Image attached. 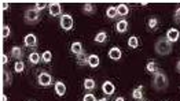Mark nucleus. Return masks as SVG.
Masks as SVG:
<instances>
[{
    "mask_svg": "<svg viewBox=\"0 0 180 101\" xmlns=\"http://www.w3.org/2000/svg\"><path fill=\"white\" fill-rule=\"evenodd\" d=\"M153 86H154L155 90H160V92L165 90L168 87V78H166L165 74L161 72V71L155 72L154 76H153Z\"/></svg>",
    "mask_w": 180,
    "mask_h": 101,
    "instance_id": "nucleus-1",
    "label": "nucleus"
},
{
    "mask_svg": "<svg viewBox=\"0 0 180 101\" xmlns=\"http://www.w3.org/2000/svg\"><path fill=\"white\" fill-rule=\"evenodd\" d=\"M154 49L158 55L166 56V55H169L172 52V42H169L166 38H161V40H158L157 42H155Z\"/></svg>",
    "mask_w": 180,
    "mask_h": 101,
    "instance_id": "nucleus-2",
    "label": "nucleus"
},
{
    "mask_svg": "<svg viewBox=\"0 0 180 101\" xmlns=\"http://www.w3.org/2000/svg\"><path fill=\"white\" fill-rule=\"evenodd\" d=\"M39 19H40V14L36 8H29L25 12V21L28 23H36Z\"/></svg>",
    "mask_w": 180,
    "mask_h": 101,
    "instance_id": "nucleus-3",
    "label": "nucleus"
},
{
    "mask_svg": "<svg viewBox=\"0 0 180 101\" xmlns=\"http://www.w3.org/2000/svg\"><path fill=\"white\" fill-rule=\"evenodd\" d=\"M59 25H61V27L63 30H72L73 29V18L70 15H67V14H65V15L61 16Z\"/></svg>",
    "mask_w": 180,
    "mask_h": 101,
    "instance_id": "nucleus-4",
    "label": "nucleus"
},
{
    "mask_svg": "<svg viewBox=\"0 0 180 101\" xmlns=\"http://www.w3.org/2000/svg\"><path fill=\"white\" fill-rule=\"evenodd\" d=\"M37 82H39V85H41V86H50L51 83H52V76L50 75L48 72H40L39 76H37Z\"/></svg>",
    "mask_w": 180,
    "mask_h": 101,
    "instance_id": "nucleus-5",
    "label": "nucleus"
},
{
    "mask_svg": "<svg viewBox=\"0 0 180 101\" xmlns=\"http://www.w3.org/2000/svg\"><path fill=\"white\" fill-rule=\"evenodd\" d=\"M23 42H25V45L28 46V48H34V46H36V44H37V38H36V35L31 33V34H26L25 35Z\"/></svg>",
    "mask_w": 180,
    "mask_h": 101,
    "instance_id": "nucleus-6",
    "label": "nucleus"
},
{
    "mask_svg": "<svg viewBox=\"0 0 180 101\" xmlns=\"http://www.w3.org/2000/svg\"><path fill=\"white\" fill-rule=\"evenodd\" d=\"M179 35H180V33L177 29H169L168 33H166V40L169 42H176L179 40Z\"/></svg>",
    "mask_w": 180,
    "mask_h": 101,
    "instance_id": "nucleus-7",
    "label": "nucleus"
},
{
    "mask_svg": "<svg viewBox=\"0 0 180 101\" xmlns=\"http://www.w3.org/2000/svg\"><path fill=\"white\" fill-rule=\"evenodd\" d=\"M70 51H72V53L77 55V56H80V55H84L83 44H81V42H78V41L73 42V44H72V46H70Z\"/></svg>",
    "mask_w": 180,
    "mask_h": 101,
    "instance_id": "nucleus-8",
    "label": "nucleus"
},
{
    "mask_svg": "<svg viewBox=\"0 0 180 101\" xmlns=\"http://www.w3.org/2000/svg\"><path fill=\"white\" fill-rule=\"evenodd\" d=\"M102 90H103V93L105 94H107V96H111L114 93V90H116V87H114V85H113V82H110V81H106L105 83L102 85Z\"/></svg>",
    "mask_w": 180,
    "mask_h": 101,
    "instance_id": "nucleus-9",
    "label": "nucleus"
},
{
    "mask_svg": "<svg viewBox=\"0 0 180 101\" xmlns=\"http://www.w3.org/2000/svg\"><path fill=\"white\" fill-rule=\"evenodd\" d=\"M50 14L52 16H58L62 14V7L59 3H51L50 4Z\"/></svg>",
    "mask_w": 180,
    "mask_h": 101,
    "instance_id": "nucleus-10",
    "label": "nucleus"
},
{
    "mask_svg": "<svg viewBox=\"0 0 180 101\" xmlns=\"http://www.w3.org/2000/svg\"><path fill=\"white\" fill-rule=\"evenodd\" d=\"M109 57L113 59V60H120L121 59V49L117 48V46L111 48L110 51H109Z\"/></svg>",
    "mask_w": 180,
    "mask_h": 101,
    "instance_id": "nucleus-11",
    "label": "nucleus"
},
{
    "mask_svg": "<svg viewBox=\"0 0 180 101\" xmlns=\"http://www.w3.org/2000/svg\"><path fill=\"white\" fill-rule=\"evenodd\" d=\"M116 30L118 33H125L128 30V22L125 21V19L118 21V22H117V25H116Z\"/></svg>",
    "mask_w": 180,
    "mask_h": 101,
    "instance_id": "nucleus-12",
    "label": "nucleus"
},
{
    "mask_svg": "<svg viewBox=\"0 0 180 101\" xmlns=\"http://www.w3.org/2000/svg\"><path fill=\"white\" fill-rule=\"evenodd\" d=\"M55 93L58 96H65L66 93V85L63 82H56L55 83Z\"/></svg>",
    "mask_w": 180,
    "mask_h": 101,
    "instance_id": "nucleus-13",
    "label": "nucleus"
},
{
    "mask_svg": "<svg viewBox=\"0 0 180 101\" xmlns=\"http://www.w3.org/2000/svg\"><path fill=\"white\" fill-rule=\"evenodd\" d=\"M146 71L147 72H151V74H155V72H158L160 71V67H158V64L155 62H149L147 63V66H146Z\"/></svg>",
    "mask_w": 180,
    "mask_h": 101,
    "instance_id": "nucleus-14",
    "label": "nucleus"
},
{
    "mask_svg": "<svg viewBox=\"0 0 180 101\" xmlns=\"http://www.w3.org/2000/svg\"><path fill=\"white\" fill-rule=\"evenodd\" d=\"M88 66L92 68L99 66V56L98 55H89L88 56Z\"/></svg>",
    "mask_w": 180,
    "mask_h": 101,
    "instance_id": "nucleus-15",
    "label": "nucleus"
},
{
    "mask_svg": "<svg viewBox=\"0 0 180 101\" xmlns=\"http://www.w3.org/2000/svg\"><path fill=\"white\" fill-rule=\"evenodd\" d=\"M132 97L135 98V100H142L143 98V86H138L136 89H133L132 92Z\"/></svg>",
    "mask_w": 180,
    "mask_h": 101,
    "instance_id": "nucleus-16",
    "label": "nucleus"
},
{
    "mask_svg": "<svg viewBox=\"0 0 180 101\" xmlns=\"http://www.w3.org/2000/svg\"><path fill=\"white\" fill-rule=\"evenodd\" d=\"M95 86H96V83H95V81L92 78H87L84 81V89L85 90H94Z\"/></svg>",
    "mask_w": 180,
    "mask_h": 101,
    "instance_id": "nucleus-17",
    "label": "nucleus"
},
{
    "mask_svg": "<svg viewBox=\"0 0 180 101\" xmlns=\"http://www.w3.org/2000/svg\"><path fill=\"white\" fill-rule=\"evenodd\" d=\"M22 48L21 46H13V49H11V56L13 57H15V59H21L22 57Z\"/></svg>",
    "mask_w": 180,
    "mask_h": 101,
    "instance_id": "nucleus-18",
    "label": "nucleus"
},
{
    "mask_svg": "<svg viewBox=\"0 0 180 101\" xmlns=\"http://www.w3.org/2000/svg\"><path fill=\"white\" fill-rule=\"evenodd\" d=\"M117 12H118L120 16H125V15H128V12H129V8H128L125 4H120V5H117Z\"/></svg>",
    "mask_w": 180,
    "mask_h": 101,
    "instance_id": "nucleus-19",
    "label": "nucleus"
},
{
    "mask_svg": "<svg viewBox=\"0 0 180 101\" xmlns=\"http://www.w3.org/2000/svg\"><path fill=\"white\" fill-rule=\"evenodd\" d=\"M40 60H41V56H40L39 53H36V52H32V53L29 55V62H31L32 64H37Z\"/></svg>",
    "mask_w": 180,
    "mask_h": 101,
    "instance_id": "nucleus-20",
    "label": "nucleus"
},
{
    "mask_svg": "<svg viewBox=\"0 0 180 101\" xmlns=\"http://www.w3.org/2000/svg\"><path fill=\"white\" fill-rule=\"evenodd\" d=\"M106 40H107L106 32H99L96 35H95V42H105Z\"/></svg>",
    "mask_w": 180,
    "mask_h": 101,
    "instance_id": "nucleus-21",
    "label": "nucleus"
},
{
    "mask_svg": "<svg viewBox=\"0 0 180 101\" xmlns=\"http://www.w3.org/2000/svg\"><path fill=\"white\" fill-rule=\"evenodd\" d=\"M157 26H158V18H155V16L150 18L149 22H147V27H149L150 30H154Z\"/></svg>",
    "mask_w": 180,
    "mask_h": 101,
    "instance_id": "nucleus-22",
    "label": "nucleus"
},
{
    "mask_svg": "<svg viewBox=\"0 0 180 101\" xmlns=\"http://www.w3.org/2000/svg\"><path fill=\"white\" fill-rule=\"evenodd\" d=\"M106 15H107L110 19L116 18V16L118 15V12H117V7H109L107 11H106Z\"/></svg>",
    "mask_w": 180,
    "mask_h": 101,
    "instance_id": "nucleus-23",
    "label": "nucleus"
},
{
    "mask_svg": "<svg viewBox=\"0 0 180 101\" xmlns=\"http://www.w3.org/2000/svg\"><path fill=\"white\" fill-rule=\"evenodd\" d=\"M23 70H25V64H23V62L17 60V62H15V66H14V71L20 74V72H22Z\"/></svg>",
    "mask_w": 180,
    "mask_h": 101,
    "instance_id": "nucleus-24",
    "label": "nucleus"
},
{
    "mask_svg": "<svg viewBox=\"0 0 180 101\" xmlns=\"http://www.w3.org/2000/svg\"><path fill=\"white\" fill-rule=\"evenodd\" d=\"M128 45L131 46V48H138L139 46V40L138 37H135V35H132V37H129V40H128Z\"/></svg>",
    "mask_w": 180,
    "mask_h": 101,
    "instance_id": "nucleus-25",
    "label": "nucleus"
},
{
    "mask_svg": "<svg viewBox=\"0 0 180 101\" xmlns=\"http://www.w3.org/2000/svg\"><path fill=\"white\" fill-rule=\"evenodd\" d=\"M83 11L85 14H92L95 11V7L94 4H91V3H85V4L83 5Z\"/></svg>",
    "mask_w": 180,
    "mask_h": 101,
    "instance_id": "nucleus-26",
    "label": "nucleus"
},
{
    "mask_svg": "<svg viewBox=\"0 0 180 101\" xmlns=\"http://www.w3.org/2000/svg\"><path fill=\"white\" fill-rule=\"evenodd\" d=\"M41 60H43L44 63H50L51 60H52V53H51L50 51H45L44 53L41 55Z\"/></svg>",
    "mask_w": 180,
    "mask_h": 101,
    "instance_id": "nucleus-27",
    "label": "nucleus"
},
{
    "mask_svg": "<svg viewBox=\"0 0 180 101\" xmlns=\"http://www.w3.org/2000/svg\"><path fill=\"white\" fill-rule=\"evenodd\" d=\"M3 75H4V82H6V85H10L11 83V76H10V72L7 70L3 71Z\"/></svg>",
    "mask_w": 180,
    "mask_h": 101,
    "instance_id": "nucleus-28",
    "label": "nucleus"
},
{
    "mask_svg": "<svg viewBox=\"0 0 180 101\" xmlns=\"http://www.w3.org/2000/svg\"><path fill=\"white\" fill-rule=\"evenodd\" d=\"M9 35H10V27L9 26H3V29H2V37L7 38Z\"/></svg>",
    "mask_w": 180,
    "mask_h": 101,
    "instance_id": "nucleus-29",
    "label": "nucleus"
},
{
    "mask_svg": "<svg viewBox=\"0 0 180 101\" xmlns=\"http://www.w3.org/2000/svg\"><path fill=\"white\" fill-rule=\"evenodd\" d=\"M45 7H47V3H45V2H40V3H36V7H34V8H36V10L40 12V11L44 10Z\"/></svg>",
    "mask_w": 180,
    "mask_h": 101,
    "instance_id": "nucleus-30",
    "label": "nucleus"
},
{
    "mask_svg": "<svg viewBox=\"0 0 180 101\" xmlns=\"http://www.w3.org/2000/svg\"><path fill=\"white\" fill-rule=\"evenodd\" d=\"M83 101H96V98H95L94 94H91V93H87V94L83 97Z\"/></svg>",
    "mask_w": 180,
    "mask_h": 101,
    "instance_id": "nucleus-31",
    "label": "nucleus"
},
{
    "mask_svg": "<svg viewBox=\"0 0 180 101\" xmlns=\"http://www.w3.org/2000/svg\"><path fill=\"white\" fill-rule=\"evenodd\" d=\"M175 21H176V22H180V8H177L176 12H175Z\"/></svg>",
    "mask_w": 180,
    "mask_h": 101,
    "instance_id": "nucleus-32",
    "label": "nucleus"
},
{
    "mask_svg": "<svg viewBox=\"0 0 180 101\" xmlns=\"http://www.w3.org/2000/svg\"><path fill=\"white\" fill-rule=\"evenodd\" d=\"M7 62H9V56H7V55H2V63H3V64H7Z\"/></svg>",
    "mask_w": 180,
    "mask_h": 101,
    "instance_id": "nucleus-33",
    "label": "nucleus"
},
{
    "mask_svg": "<svg viewBox=\"0 0 180 101\" xmlns=\"http://www.w3.org/2000/svg\"><path fill=\"white\" fill-rule=\"evenodd\" d=\"M2 8H3V10H7V8H9V3L3 2V3H2Z\"/></svg>",
    "mask_w": 180,
    "mask_h": 101,
    "instance_id": "nucleus-34",
    "label": "nucleus"
},
{
    "mask_svg": "<svg viewBox=\"0 0 180 101\" xmlns=\"http://www.w3.org/2000/svg\"><path fill=\"white\" fill-rule=\"evenodd\" d=\"M176 68H177V71H179V72H180V60H179V62H177V64H176Z\"/></svg>",
    "mask_w": 180,
    "mask_h": 101,
    "instance_id": "nucleus-35",
    "label": "nucleus"
},
{
    "mask_svg": "<svg viewBox=\"0 0 180 101\" xmlns=\"http://www.w3.org/2000/svg\"><path fill=\"white\" fill-rule=\"evenodd\" d=\"M2 101H7V97H6V94H2Z\"/></svg>",
    "mask_w": 180,
    "mask_h": 101,
    "instance_id": "nucleus-36",
    "label": "nucleus"
},
{
    "mask_svg": "<svg viewBox=\"0 0 180 101\" xmlns=\"http://www.w3.org/2000/svg\"><path fill=\"white\" fill-rule=\"evenodd\" d=\"M116 101H125V100H124V97H117Z\"/></svg>",
    "mask_w": 180,
    "mask_h": 101,
    "instance_id": "nucleus-37",
    "label": "nucleus"
},
{
    "mask_svg": "<svg viewBox=\"0 0 180 101\" xmlns=\"http://www.w3.org/2000/svg\"><path fill=\"white\" fill-rule=\"evenodd\" d=\"M99 101H109V100H107V98H100Z\"/></svg>",
    "mask_w": 180,
    "mask_h": 101,
    "instance_id": "nucleus-38",
    "label": "nucleus"
}]
</instances>
